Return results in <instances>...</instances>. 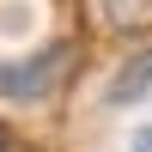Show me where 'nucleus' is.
<instances>
[{"label":"nucleus","mask_w":152,"mask_h":152,"mask_svg":"<svg viewBox=\"0 0 152 152\" xmlns=\"http://www.w3.org/2000/svg\"><path fill=\"white\" fill-rule=\"evenodd\" d=\"M73 67V49H43V55H31V61H6L0 67V91L6 97H43L49 85H61V73Z\"/></svg>","instance_id":"1"},{"label":"nucleus","mask_w":152,"mask_h":152,"mask_svg":"<svg viewBox=\"0 0 152 152\" xmlns=\"http://www.w3.org/2000/svg\"><path fill=\"white\" fill-rule=\"evenodd\" d=\"M116 104H140V97H152V49L140 61H128V67H122V79H116Z\"/></svg>","instance_id":"2"},{"label":"nucleus","mask_w":152,"mask_h":152,"mask_svg":"<svg viewBox=\"0 0 152 152\" xmlns=\"http://www.w3.org/2000/svg\"><path fill=\"white\" fill-rule=\"evenodd\" d=\"M128 152H152V122H146V128H134V140H128Z\"/></svg>","instance_id":"3"},{"label":"nucleus","mask_w":152,"mask_h":152,"mask_svg":"<svg viewBox=\"0 0 152 152\" xmlns=\"http://www.w3.org/2000/svg\"><path fill=\"white\" fill-rule=\"evenodd\" d=\"M0 152H6V146H0Z\"/></svg>","instance_id":"4"}]
</instances>
